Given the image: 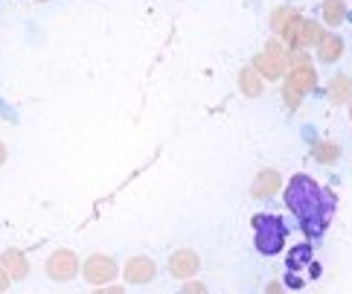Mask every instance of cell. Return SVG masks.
Instances as JSON below:
<instances>
[{
  "label": "cell",
  "instance_id": "obj_1",
  "mask_svg": "<svg viewBox=\"0 0 352 294\" xmlns=\"http://www.w3.org/2000/svg\"><path fill=\"white\" fill-rule=\"evenodd\" d=\"M285 204H288V210L297 216L300 230L306 233L309 245H318L335 216L338 198L318 181H311L309 175H294L292 181L285 184Z\"/></svg>",
  "mask_w": 352,
  "mask_h": 294
},
{
  "label": "cell",
  "instance_id": "obj_2",
  "mask_svg": "<svg viewBox=\"0 0 352 294\" xmlns=\"http://www.w3.org/2000/svg\"><path fill=\"white\" fill-rule=\"evenodd\" d=\"M254 233H256V251L262 257H276L285 245L288 227L280 216L259 213V216H254Z\"/></svg>",
  "mask_w": 352,
  "mask_h": 294
},
{
  "label": "cell",
  "instance_id": "obj_3",
  "mask_svg": "<svg viewBox=\"0 0 352 294\" xmlns=\"http://www.w3.org/2000/svg\"><path fill=\"white\" fill-rule=\"evenodd\" d=\"M76 271H79V262H76V257H73L70 251H58L47 262V274L53 280H61V283L70 280V277H76Z\"/></svg>",
  "mask_w": 352,
  "mask_h": 294
},
{
  "label": "cell",
  "instance_id": "obj_4",
  "mask_svg": "<svg viewBox=\"0 0 352 294\" xmlns=\"http://www.w3.org/2000/svg\"><path fill=\"white\" fill-rule=\"evenodd\" d=\"M117 274V265L111 262L108 257H91L87 260V265H85V277L91 280V283H105V280H111Z\"/></svg>",
  "mask_w": 352,
  "mask_h": 294
},
{
  "label": "cell",
  "instance_id": "obj_5",
  "mask_svg": "<svg viewBox=\"0 0 352 294\" xmlns=\"http://www.w3.org/2000/svg\"><path fill=\"white\" fill-rule=\"evenodd\" d=\"M125 277H129V283H148L155 277V262L146 257H137L125 268Z\"/></svg>",
  "mask_w": 352,
  "mask_h": 294
},
{
  "label": "cell",
  "instance_id": "obj_6",
  "mask_svg": "<svg viewBox=\"0 0 352 294\" xmlns=\"http://www.w3.org/2000/svg\"><path fill=\"white\" fill-rule=\"evenodd\" d=\"M3 265H6V274H12V280H23L27 277V260H23L21 251H6L3 253Z\"/></svg>",
  "mask_w": 352,
  "mask_h": 294
},
{
  "label": "cell",
  "instance_id": "obj_7",
  "mask_svg": "<svg viewBox=\"0 0 352 294\" xmlns=\"http://www.w3.org/2000/svg\"><path fill=\"white\" fill-rule=\"evenodd\" d=\"M195 268V257L192 253H178V257H172V274H190Z\"/></svg>",
  "mask_w": 352,
  "mask_h": 294
},
{
  "label": "cell",
  "instance_id": "obj_8",
  "mask_svg": "<svg viewBox=\"0 0 352 294\" xmlns=\"http://www.w3.org/2000/svg\"><path fill=\"white\" fill-rule=\"evenodd\" d=\"M6 288H9V274L0 268V291H6Z\"/></svg>",
  "mask_w": 352,
  "mask_h": 294
},
{
  "label": "cell",
  "instance_id": "obj_9",
  "mask_svg": "<svg viewBox=\"0 0 352 294\" xmlns=\"http://www.w3.org/2000/svg\"><path fill=\"white\" fill-rule=\"evenodd\" d=\"M3 160H6V146L0 143V166H3Z\"/></svg>",
  "mask_w": 352,
  "mask_h": 294
},
{
  "label": "cell",
  "instance_id": "obj_10",
  "mask_svg": "<svg viewBox=\"0 0 352 294\" xmlns=\"http://www.w3.org/2000/svg\"><path fill=\"white\" fill-rule=\"evenodd\" d=\"M96 294H122L120 288H111V291H96Z\"/></svg>",
  "mask_w": 352,
  "mask_h": 294
}]
</instances>
